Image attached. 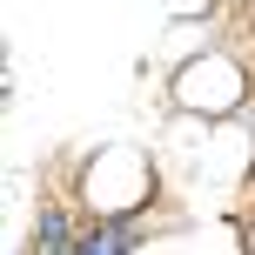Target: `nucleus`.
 I'll return each mask as SVG.
<instances>
[{
  "instance_id": "obj_1",
  "label": "nucleus",
  "mask_w": 255,
  "mask_h": 255,
  "mask_svg": "<svg viewBox=\"0 0 255 255\" xmlns=\"http://www.w3.org/2000/svg\"><path fill=\"white\" fill-rule=\"evenodd\" d=\"M168 101L188 121H235L242 101H249V67L235 61V54H222V47H202V54H188V61L175 67Z\"/></svg>"
},
{
  "instance_id": "obj_4",
  "label": "nucleus",
  "mask_w": 255,
  "mask_h": 255,
  "mask_svg": "<svg viewBox=\"0 0 255 255\" xmlns=\"http://www.w3.org/2000/svg\"><path fill=\"white\" fill-rule=\"evenodd\" d=\"M134 255H175V242H148V249H134Z\"/></svg>"
},
{
  "instance_id": "obj_3",
  "label": "nucleus",
  "mask_w": 255,
  "mask_h": 255,
  "mask_svg": "<svg viewBox=\"0 0 255 255\" xmlns=\"http://www.w3.org/2000/svg\"><path fill=\"white\" fill-rule=\"evenodd\" d=\"M215 13V0H168V20L175 27H195V20H208Z\"/></svg>"
},
{
  "instance_id": "obj_2",
  "label": "nucleus",
  "mask_w": 255,
  "mask_h": 255,
  "mask_svg": "<svg viewBox=\"0 0 255 255\" xmlns=\"http://www.w3.org/2000/svg\"><path fill=\"white\" fill-rule=\"evenodd\" d=\"M81 202L94 215H134V208L154 202V161L141 148H101L88 168H81Z\"/></svg>"
}]
</instances>
